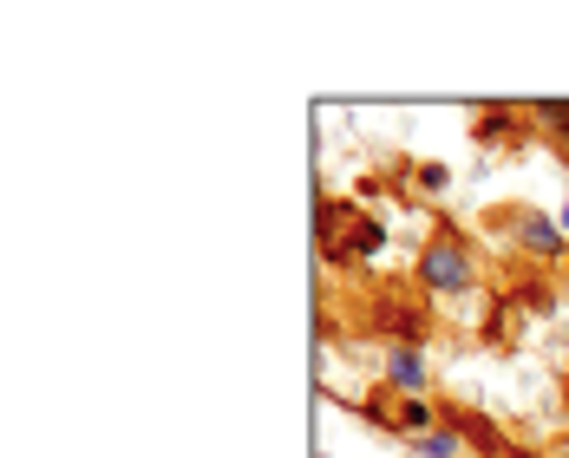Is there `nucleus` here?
I'll use <instances>...</instances> for the list:
<instances>
[{"mask_svg":"<svg viewBox=\"0 0 569 458\" xmlns=\"http://www.w3.org/2000/svg\"><path fill=\"white\" fill-rule=\"evenodd\" d=\"M426 282L432 288H465L471 282V262H465L458 242H432V249H426Z\"/></svg>","mask_w":569,"mask_h":458,"instance_id":"obj_1","label":"nucleus"},{"mask_svg":"<svg viewBox=\"0 0 569 458\" xmlns=\"http://www.w3.org/2000/svg\"><path fill=\"white\" fill-rule=\"evenodd\" d=\"M419 452H426V458H465V446H458V432H432Z\"/></svg>","mask_w":569,"mask_h":458,"instance_id":"obj_2","label":"nucleus"},{"mask_svg":"<svg viewBox=\"0 0 569 458\" xmlns=\"http://www.w3.org/2000/svg\"><path fill=\"white\" fill-rule=\"evenodd\" d=\"M393 380H399V387H419V380H426L419 354H393Z\"/></svg>","mask_w":569,"mask_h":458,"instance_id":"obj_3","label":"nucleus"},{"mask_svg":"<svg viewBox=\"0 0 569 458\" xmlns=\"http://www.w3.org/2000/svg\"><path fill=\"white\" fill-rule=\"evenodd\" d=\"M563 229H569V197H563Z\"/></svg>","mask_w":569,"mask_h":458,"instance_id":"obj_4","label":"nucleus"}]
</instances>
